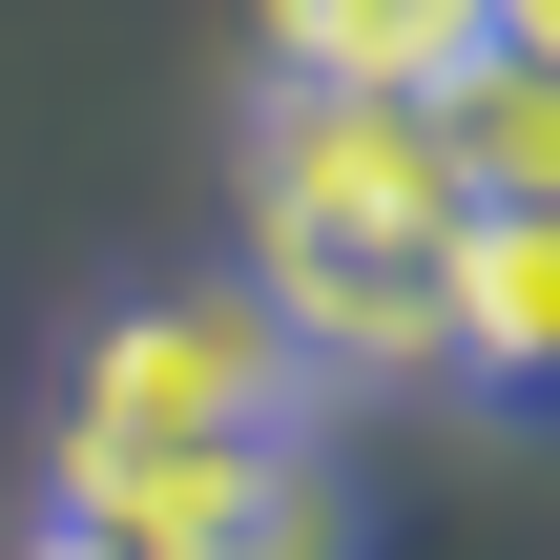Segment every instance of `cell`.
Segmentation results:
<instances>
[{
    "label": "cell",
    "mask_w": 560,
    "mask_h": 560,
    "mask_svg": "<svg viewBox=\"0 0 560 560\" xmlns=\"http://www.w3.org/2000/svg\"><path fill=\"white\" fill-rule=\"evenodd\" d=\"M457 145L395 83H270L249 104V312L312 353V395H416L457 374Z\"/></svg>",
    "instance_id": "cell-1"
},
{
    "label": "cell",
    "mask_w": 560,
    "mask_h": 560,
    "mask_svg": "<svg viewBox=\"0 0 560 560\" xmlns=\"http://www.w3.org/2000/svg\"><path fill=\"white\" fill-rule=\"evenodd\" d=\"M478 42L499 62H560V0H478Z\"/></svg>",
    "instance_id": "cell-7"
},
{
    "label": "cell",
    "mask_w": 560,
    "mask_h": 560,
    "mask_svg": "<svg viewBox=\"0 0 560 560\" xmlns=\"http://www.w3.org/2000/svg\"><path fill=\"white\" fill-rule=\"evenodd\" d=\"M21 560H125V540H83V520H42V540H21Z\"/></svg>",
    "instance_id": "cell-8"
},
{
    "label": "cell",
    "mask_w": 560,
    "mask_h": 560,
    "mask_svg": "<svg viewBox=\"0 0 560 560\" xmlns=\"http://www.w3.org/2000/svg\"><path fill=\"white\" fill-rule=\"evenodd\" d=\"M436 145H457L478 208H560V62H499V42H478V62L436 83Z\"/></svg>",
    "instance_id": "cell-6"
},
{
    "label": "cell",
    "mask_w": 560,
    "mask_h": 560,
    "mask_svg": "<svg viewBox=\"0 0 560 560\" xmlns=\"http://www.w3.org/2000/svg\"><path fill=\"white\" fill-rule=\"evenodd\" d=\"M62 436L104 457H208V436H312V353L249 291H145L62 353Z\"/></svg>",
    "instance_id": "cell-2"
},
{
    "label": "cell",
    "mask_w": 560,
    "mask_h": 560,
    "mask_svg": "<svg viewBox=\"0 0 560 560\" xmlns=\"http://www.w3.org/2000/svg\"><path fill=\"white\" fill-rule=\"evenodd\" d=\"M478 62V0H270V83H395L436 104Z\"/></svg>",
    "instance_id": "cell-5"
},
{
    "label": "cell",
    "mask_w": 560,
    "mask_h": 560,
    "mask_svg": "<svg viewBox=\"0 0 560 560\" xmlns=\"http://www.w3.org/2000/svg\"><path fill=\"white\" fill-rule=\"evenodd\" d=\"M457 374L499 416H560V208H478L457 229Z\"/></svg>",
    "instance_id": "cell-4"
},
{
    "label": "cell",
    "mask_w": 560,
    "mask_h": 560,
    "mask_svg": "<svg viewBox=\"0 0 560 560\" xmlns=\"http://www.w3.org/2000/svg\"><path fill=\"white\" fill-rule=\"evenodd\" d=\"M42 520L125 560H353V499L312 436H208V457H104V436H42Z\"/></svg>",
    "instance_id": "cell-3"
}]
</instances>
